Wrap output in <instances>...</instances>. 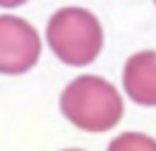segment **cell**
Masks as SVG:
<instances>
[{"label": "cell", "instance_id": "3", "mask_svg": "<svg viewBox=\"0 0 156 151\" xmlns=\"http://www.w3.org/2000/svg\"><path fill=\"white\" fill-rule=\"evenodd\" d=\"M39 54L41 39L37 29L17 15H0V73H27L39 61Z\"/></svg>", "mask_w": 156, "mask_h": 151}, {"label": "cell", "instance_id": "4", "mask_svg": "<svg viewBox=\"0 0 156 151\" xmlns=\"http://www.w3.org/2000/svg\"><path fill=\"white\" fill-rule=\"evenodd\" d=\"M122 85L129 100L144 107H156V51H136L127 58Z\"/></svg>", "mask_w": 156, "mask_h": 151}, {"label": "cell", "instance_id": "5", "mask_svg": "<svg viewBox=\"0 0 156 151\" xmlns=\"http://www.w3.org/2000/svg\"><path fill=\"white\" fill-rule=\"evenodd\" d=\"M107 151H156V139L141 132H124L110 141Z\"/></svg>", "mask_w": 156, "mask_h": 151}, {"label": "cell", "instance_id": "7", "mask_svg": "<svg viewBox=\"0 0 156 151\" xmlns=\"http://www.w3.org/2000/svg\"><path fill=\"white\" fill-rule=\"evenodd\" d=\"M66 151H80V149H66Z\"/></svg>", "mask_w": 156, "mask_h": 151}, {"label": "cell", "instance_id": "8", "mask_svg": "<svg viewBox=\"0 0 156 151\" xmlns=\"http://www.w3.org/2000/svg\"><path fill=\"white\" fill-rule=\"evenodd\" d=\"M154 2H156V0H154Z\"/></svg>", "mask_w": 156, "mask_h": 151}, {"label": "cell", "instance_id": "6", "mask_svg": "<svg viewBox=\"0 0 156 151\" xmlns=\"http://www.w3.org/2000/svg\"><path fill=\"white\" fill-rule=\"evenodd\" d=\"M27 0H0V7H20L24 5Z\"/></svg>", "mask_w": 156, "mask_h": 151}, {"label": "cell", "instance_id": "2", "mask_svg": "<svg viewBox=\"0 0 156 151\" xmlns=\"http://www.w3.org/2000/svg\"><path fill=\"white\" fill-rule=\"evenodd\" d=\"M46 44L58 61L76 68L88 66L102 51V24L85 7H58L46 22Z\"/></svg>", "mask_w": 156, "mask_h": 151}, {"label": "cell", "instance_id": "1", "mask_svg": "<svg viewBox=\"0 0 156 151\" xmlns=\"http://www.w3.org/2000/svg\"><path fill=\"white\" fill-rule=\"evenodd\" d=\"M61 112L73 127L90 134H100L117 127L124 112V100L110 80L85 73L73 78L63 88Z\"/></svg>", "mask_w": 156, "mask_h": 151}]
</instances>
